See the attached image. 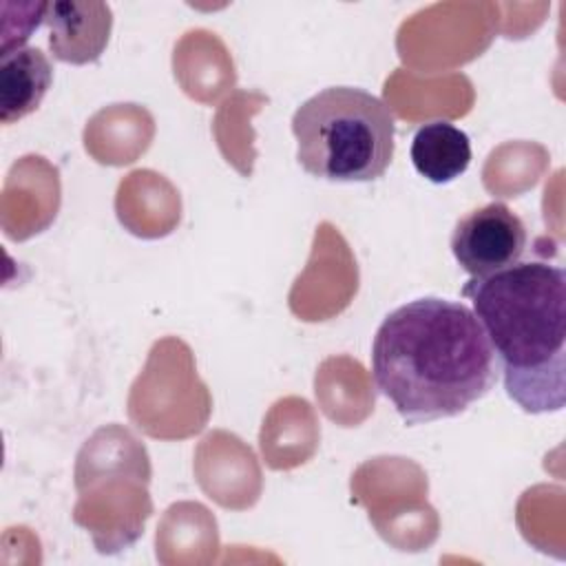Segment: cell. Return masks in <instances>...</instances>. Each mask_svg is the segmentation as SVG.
Segmentation results:
<instances>
[{"label":"cell","mask_w":566,"mask_h":566,"mask_svg":"<svg viewBox=\"0 0 566 566\" xmlns=\"http://www.w3.org/2000/svg\"><path fill=\"white\" fill-rule=\"evenodd\" d=\"M371 376L407 424H422L460 416L484 398L497 380V363L471 307L422 296L378 325Z\"/></svg>","instance_id":"6da1fadb"},{"label":"cell","mask_w":566,"mask_h":566,"mask_svg":"<svg viewBox=\"0 0 566 566\" xmlns=\"http://www.w3.org/2000/svg\"><path fill=\"white\" fill-rule=\"evenodd\" d=\"M462 294L493 347L506 396L528 413L559 411L566 391L564 270L546 261H517L469 279Z\"/></svg>","instance_id":"7a4b0ae2"},{"label":"cell","mask_w":566,"mask_h":566,"mask_svg":"<svg viewBox=\"0 0 566 566\" xmlns=\"http://www.w3.org/2000/svg\"><path fill=\"white\" fill-rule=\"evenodd\" d=\"M301 168L325 181L363 184L385 175L394 159L396 122L389 106L365 88L329 86L292 115Z\"/></svg>","instance_id":"3957f363"},{"label":"cell","mask_w":566,"mask_h":566,"mask_svg":"<svg viewBox=\"0 0 566 566\" xmlns=\"http://www.w3.org/2000/svg\"><path fill=\"white\" fill-rule=\"evenodd\" d=\"M524 221L502 201H491L458 219L451 252L471 276H489L515 265L526 250Z\"/></svg>","instance_id":"277c9868"},{"label":"cell","mask_w":566,"mask_h":566,"mask_svg":"<svg viewBox=\"0 0 566 566\" xmlns=\"http://www.w3.org/2000/svg\"><path fill=\"white\" fill-rule=\"evenodd\" d=\"M42 22L49 29V49L55 60L69 64L95 62L106 49L113 27L104 2H46Z\"/></svg>","instance_id":"5b68a950"},{"label":"cell","mask_w":566,"mask_h":566,"mask_svg":"<svg viewBox=\"0 0 566 566\" xmlns=\"http://www.w3.org/2000/svg\"><path fill=\"white\" fill-rule=\"evenodd\" d=\"M53 82V66L38 46L7 51L0 57V122L31 115Z\"/></svg>","instance_id":"8992f818"},{"label":"cell","mask_w":566,"mask_h":566,"mask_svg":"<svg viewBox=\"0 0 566 566\" xmlns=\"http://www.w3.org/2000/svg\"><path fill=\"white\" fill-rule=\"evenodd\" d=\"M411 164L431 184L458 179L471 164V139L451 122H427L411 139Z\"/></svg>","instance_id":"52a82bcc"}]
</instances>
